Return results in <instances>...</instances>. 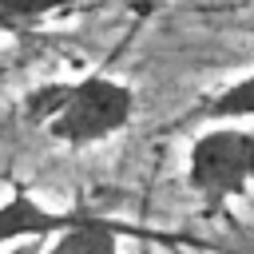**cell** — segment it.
Here are the masks:
<instances>
[{
	"mask_svg": "<svg viewBox=\"0 0 254 254\" xmlns=\"http://www.w3.org/2000/svg\"><path fill=\"white\" fill-rule=\"evenodd\" d=\"M135 115V91L111 75H79L40 83L24 95V119L44 127L64 147H91L119 135Z\"/></svg>",
	"mask_w": 254,
	"mask_h": 254,
	"instance_id": "1",
	"label": "cell"
},
{
	"mask_svg": "<svg viewBox=\"0 0 254 254\" xmlns=\"http://www.w3.org/2000/svg\"><path fill=\"white\" fill-rule=\"evenodd\" d=\"M254 183V131L206 127L187 151V187L206 210H218L246 194Z\"/></svg>",
	"mask_w": 254,
	"mask_h": 254,
	"instance_id": "2",
	"label": "cell"
},
{
	"mask_svg": "<svg viewBox=\"0 0 254 254\" xmlns=\"http://www.w3.org/2000/svg\"><path fill=\"white\" fill-rule=\"evenodd\" d=\"M87 210H52L28 187H12V194L0 202V250L24 242H52L56 234L79 226Z\"/></svg>",
	"mask_w": 254,
	"mask_h": 254,
	"instance_id": "3",
	"label": "cell"
},
{
	"mask_svg": "<svg viewBox=\"0 0 254 254\" xmlns=\"http://www.w3.org/2000/svg\"><path fill=\"white\" fill-rule=\"evenodd\" d=\"M123 238H147V242H155V238H163V234H147V230L123 226V222H115V218H95V214H87L79 226H71V230H64V234H56L52 242H44L40 254H119V242H123Z\"/></svg>",
	"mask_w": 254,
	"mask_h": 254,
	"instance_id": "4",
	"label": "cell"
},
{
	"mask_svg": "<svg viewBox=\"0 0 254 254\" xmlns=\"http://www.w3.org/2000/svg\"><path fill=\"white\" fill-rule=\"evenodd\" d=\"M194 119L198 123H234V119H254V71L250 75H238L234 83L210 91L198 107H194Z\"/></svg>",
	"mask_w": 254,
	"mask_h": 254,
	"instance_id": "5",
	"label": "cell"
},
{
	"mask_svg": "<svg viewBox=\"0 0 254 254\" xmlns=\"http://www.w3.org/2000/svg\"><path fill=\"white\" fill-rule=\"evenodd\" d=\"M79 0H0V24H24V20H48L56 12L75 8Z\"/></svg>",
	"mask_w": 254,
	"mask_h": 254,
	"instance_id": "6",
	"label": "cell"
},
{
	"mask_svg": "<svg viewBox=\"0 0 254 254\" xmlns=\"http://www.w3.org/2000/svg\"><path fill=\"white\" fill-rule=\"evenodd\" d=\"M20 67V52H0V83Z\"/></svg>",
	"mask_w": 254,
	"mask_h": 254,
	"instance_id": "7",
	"label": "cell"
},
{
	"mask_svg": "<svg viewBox=\"0 0 254 254\" xmlns=\"http://www.w3.org/2000/svg\"><path fill=\"white\" fill-rule=\"evenodd\" d=\"M44 242H24V246H12V250H0V254H40Z\"/></svg>",
	"mask_w": 254,
	"mask_h": 254,
	"instance_id": "8",
	"label": "cell"
},
{
	"mask_svg": "<svg viewBox=\"0 0 254 254\" xmlns=\"http://www.w3.org/2000/svg\"><path fill=\"white\" fill-rule=\"evenodd\" d=\"M143 254H151V250H143Z\"/></svg>",
	"mask_w": 254,
	"mask_h": 254,
	"instance_id": "9",
	"label": "cell"
}]
</instances>
